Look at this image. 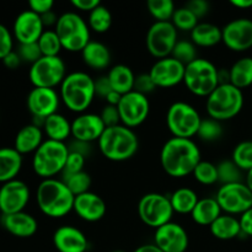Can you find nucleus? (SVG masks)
<instances>
[{
  "mask_svg": "<svg viewBox=\"0 0 252 252\" xmlns=\"http://www.w3.org/2000/svg\"><path fill=\"white\" fill-rule=\"evenodd\" d=\"M148 11L157 21H171L175 12V4L171 0H149Z\"/></svg>",
  "mask_w": 252,
  "mask_h": 252,
  "instance_id": "38",
  "label": "nucleus"
},
{
  "mask_svg": "<svg viewBox=\"0 0 252 252\" xmlns=\"http://www.w3.org/2000/svg\"><path fill=\"white\" fill-rule=\"evenodd\" d=\"M44 32L41 16L31 10L20 12L14 22V37L20 44L38 42L39 37Z\"/></svg>",
  "mask_w": 252,
  "mask_h": 252,
  "instance_id": "20",
  "label": "nucleus"
},
{
  "mask_svg": "<svg viewBox=\"0 0 252 252\" xmlns=\"http://www.w3.org/2000/svg\"><path fill=\"white\" fill-rule=\"evenodd\" d=\"M112 252H126V251H122V250H115V251H112Z\"/></svg>",
  "mask_w": 252,
  "mask_h": 252,
  "instance_id": "61",
  "label": "nucleus"
},
{
  "mask_svg": "<svg viewBox=\"0 0 252 252\" xmlns=\"http://www.w3.org/2000/svg\"><path fill=\"white\" fill-rule=\"evenodd\" d=\"M12 34L6 26L0 24V59H4L5 57L12 52Z\"/></svg>",
  "mask_w": 252,
  "mask_h": 252,
  "instance_id": "48",
  "label": "nucleus"
},
{
  "mask_svg": "<svg viewBox=\"0 0 252 252\" xmlns=\"http://www.w3.org/2000/svg\"><path fill=\"white\" fill-rule=\"evenodd\" d=\"M230 73V84L235 88L243 89L252 85V58L244 57L236 61L229 69Z\"/></svg>",
  "mask_w": 252,
  "mask_h": 252,
  "instance_id": "33",
  "label": "nucleus"
},
{
  "mask_svg": "<svg viewBox=\"0 0 252 252\" xmlns=\"http://www.w3.org/2000/svg\"><path fill=\"white\" fill-rule=\"evenodd\" d=\"M244 106L243 90L229 84H219L216 90L207 96L206 108L209 118L221 122L235 117Z\"/></svg>",
  "mask_w": 252,
  "mask_h": 252,
  "instance_id": "5",
  "label": "nucleus"
},
{
  "mask_svg": "<svg viewBox=\"0 0 252 252\" xmlns=\"http://www.w3.org/2000/svg\"><path fill=\"white\" fill-rule=\"evenodd\" d=\"M54 30L63 48L69 52H81L90 42V27L76 12L62 14Z\"/></svg>",
  "mask_w": 252,
  "mask_h": 252,
  "instance_id": "7",
  "label": "nucleus"
},
{
  "mask_svg": "<svg viewBox=\"0 0 252 252\" xmlns=\"http://www.w3.org/2000/svg\"><path fill=\"white\" fill-rule=\"evenodd\" d=\"M236 166L243 171L248 172L252 169V140L241 142L234 148L233 158H231Z\"/></svg>",
  "mask_w": 252,
  "mask_h": 252,
  "instance_id": "39",
  "label": "nucleus"
},
{
  "mask_svg": "<svg viewBox=\"0 0 252 252\" xmlns=\"http://www.w3.org/2000/svg\"><path fill=\"white\" fill-rule=\"evenodd\" d=\"M218 70L208 59L197 58L186 65L184 83L193 95L207 97L219 85Z\"/></svg>",
  "mask_w": 252,
  "mask_h": 252,
  "instance_id": "8",
  "label": "nucleus"
},
{
  "mask_svg": "<svg viewBox=\"0 0 252 252\" xmlns=\"http://www.w3.org/2000/svg\"><path fill=\"white\" fill-rule=\"evenodd\" d=\"M85 158L84 155L79 154L75 152H69L68 159H66L65 166H64L62 175H69V174H76V172L84 171V166H85Z\"/></svg>",
  "mask_w": 252,
  "mask_h": 252,
  "instance_id": "46",
  "label": "nucleus"
},
{
  "mask_svg": "<svg viewBox=\"0 0 252 252\" xmlns=\"http://www.w3.org/2000/svg\"><path fill=\"white\" fill-rule=\"evenodd\" d=\"M230 4L238 9H250L252 7V0H230Z\"/></svg>",
  "mask_w": 252,
  "mask_h": 252,
  "instance_id": "58",
  "label": "nucleus"
},
{
  "mask_svg": "<svg viewBox=\"0 0 252 252\" xmlns=\"http://www.w3.org/2000/svg\"><path fill=\"white\" fill-rule=\"evenodd\" d=\"M97 143L103 157L112 161L130 159L139 148V140L134 130L123 125L106 128Z\"/></svg>",
  "mask_w": 252,
  "mask_h": 252,
  "instance_id": "4",
  "label": "nucleus"
},
{
  "mask_svg": "<svg viewBox=\"0 0 252 252\" xmlns=\"http://www.w3.org/2000/svg\"><path fill=\"white\" fill-rule=\"evenodd\" d=\"M21 62L22 61L21 58H20L19 53L14 51H12L11 53L7 54V56L2 59V64H4L7 69H10V70H15V69L19 68Z\"/></svg>",
  "mask_w": 252,
  "mask_h": 252,
  "instance_id": "55",
  "label": "nucleus"
},
{
  "mask_svg": "<svg viewBox=\"0 0 252 252\" xmlns=\"http://www.w3.org/2000/svg\"><path fill=\"white\" fill-rule=\"evenodd\" d=\"M121 98H122V95L121 94H118L117 91H111L110 94L107 95V97L105 98L106 102H107V105H111V106H118V103H120Z\"/></svg>",
  "mask_w": 252,
  "mask_h": 252,
  "instance_id": "57",
  "label": "nucleus"
},
{
  "mask_svg": "<svg viewBox=\"0 0 252 252\" xmlns=\"http://www.w3.org/2000/svg\"><path fill=\"white\" fill-rule=\"evenodd\" d=\"M211 234L219 240H233L241 233L240 220L230 214H221L211 226Z\"/></svg>",
  "mask_w": 252,
  "mask_h": 252,
  "instance_id": "31",
  "label": "nucleus"
},
{
  "mask_svg": "<svg viewBox=\"0 0 252 252\" xmlns=\"http://www.w3.org/2000/svg\"><path fill=\"white\" fill-rule=\"evenodd\" d=\"M202 118L198 111L189 103L177 101L169 107L166 113V125L172 135L176 138H187L197 135Z\"/></svg>",
  "mask_w": 252,
  "mask_h": 252,
  "instance_id": "9",
  "label": "nucleus"
},
{
  "mask_svg": "<svg viewBox=\"0 0 252 252\" xmlns=\"http://www.w3.org/2000/svg\"><path fill=\"white\" fill-rule=\"evenodd\" d=\"M43 130L41 127L36 125H27L24 126L21 129L17 132L15 137L14 148L21 155L30 154L38 149L43 143Z\"/></svg>",
  "mask_w": 252,
  "mask_h": 252,
  "instance_id": "25",
  "label": "nucleus"
},
{
  "mask_svg": "<svg viewBox=\"0 0 252 252\" xmlns=\"http://www.w3.org/2000/svg\"><path fill=\"white\" fill-rule=\"evenodd\" d=\"M88 25L94 32H97V33L107 32L112 25V15H111L110 10L103 6L102 4L96 6L93 11L89 12Z\"/></svg>",
  "mask_w": 252,
  "mask_h": 252,
  "instance_id": "35",
  "label": "nucleus"
},
{
  "mask_svg": "<svg viewBox=\"0 0 252 252\" xmlns=\"http://www.w3.org/2000/svg\"><path fill=\"white\" fill-rule=\"evenodd\" d=\"M169 198L174 212L180 214H191L199 201L196 191L189 187H181L176 189Z\"/></svg>",
  "mask_w": 252,
  "mask_h": 252,
  "instance_id": "34",
  "label": "nucleus"
},
{
  "mask_svg": "<svg viewBox=\"0 0 252 252\" xmlns=\"http://www.w3.org/2000/svg\"><path fill=\"white\" fill-rule=\"evenodd\" d=\"M201 161V152L196 143L187 138H170L161 148L160 162L167 175L184 177L192 174Z\"/></svg>",
  "mask_w": 252,
  "mask_h": 252,
  "instance_id": "1",
  "label": "nucleus"
},
{
  "mask_svg": "<svg viewBox=\"0 0 252 252\" xmlns=\"http://www.w3.org/2000/svg\"><path fill=\"white\" fill-rule=\"evenodd\" d=\"M171 22L177 30L191 32L198 25V19L191 10L187 9L186 6H182L175 10Z\"/></svg>",
  "mask_w": 252,
  "mask_h": 252,
  "instance_id": "40",
  "label": "nucleus"
},
{
  "mask_svg": "<svg viewBox=\"0 0 252 252\" xmlns=\"http://www.w3.org/2000/svg\"><path fill=\"white\" fill-rule=\"evenodd\" d=\"M239 220H240L241 233L248 236H252V208L241 214Z\"/></svg>",
  "mask_w": 252,
  "mask_h": 252,
  "instance_id": "53",
  "label": "nucleus"
},
{
  "mask_svg": "<svg viewBox=\"0 0 252 252\" xmlns=\"http://www.w3.org/2000/svg\"><path fill=\"white\" fill-rule=\"evenodd\" d=\"M61 100L70 111L84 113L95 98V79L84 71L66 74L59 91Z\"/></svg>",
  "mask_w": 252,
  "mask_h": 252,
  "instance_id": "3",
  "label": "nucleus"
},
{
  "mask_svg": "<svg viewBox=\"0 0 252 252\" xmlns=\"http://www.w3.org/2000/svg\"><path fill=\"white\" fill-rule=\"evenodd\" d=\"M1 225L6 231L16 238H31L38 229L36 218L26 212L1 216Z\"/></svg>",
  "mask_w": 252,
  "mask_h": 252,
  "instance_id": "24",
  "label": "nucleus"
},
{
  "mask_svg": "<svg viewBox=\"0 0 252 252\" xmlns=\"http://www.w3.org/2000/svg\"><path fill=\"white\" fill-rule=\"evenodd\" d=\"M185 6L189 10H191L194 15L197 16V19H202L203 16H206L209 11V4L206 0H191V1L187 2Z\"/></svg>",
  "mask_w": 252,
  "mask_h": 252,
  "instance_id": "51",
  "label": "nucleus"
},
{
  "mask_svg": "<svg viewBox=\"0 0 252 252\" xmlns=\"http://www.w3.org/2000/svg\"><path fill=\"white\" fill-rule=\"evenodd\" d=\"M101 2L98 0H73L71 5L80 11H93Z\"/></svg>",
  "mask_w": 252,
  "mask_h": 252,
  "instance_id": "54",
  "label": "nucleus"
},
{
  "mask_svg": "<svg viewBox=\"0 0 252 252\" xmlns=\"http://www.w3.org/2000/svg\"><path fill=\"white\" fill-rule=\"evenodd\" d=\"M43 132L49 140L64 143L71 135V123L61 113H54L44 120Z\"/></svg>",
  "mask_w": 252,
  "mask_h": 252,
  "instance_id": "30",
  "label": "nucleus"
},
{
  "mask_svg": "<svg viewBox=\"0 0 252 252\" xmlns=\"http://www.w3.org/2000/svg\"><path fill=\"white\" fill-rule=\"evenodd\" d=\"M177 43V29L171 21H155L147 33V48L158 59L171 56Z\"/></svg>",
  "mask_w": 252,
  "mask_h": 252,
  "instance_id": "12",
  "label": "nucleus"
},
{
  "mask_svg": "<svg viewBox=\"0 0 252 252\" xmlns=\"http://www.w3.org/2000/svg\"><path fill=\"white\" fill-rule=\"evenodd\" d=\"M30 201V189L24 181L12 180L0 187V212L1 216L24 212Z\"/></svg>",
  "mask_w": 252,
  "mask_h": 252,
  "instance_id": "15",
  "label": "nucleus"
},
{
  "mask_svg": "<svg viewBox=\"0 0 252 252\" xmlns=\"http://www.w3.org/2000/svg\"><path fill=\"white\" fill-rule=\"evenodd\" d=\"M174 213L170 198L161 193L144 194L138 203L139 218L150 228L158 229L170 223Z\"/></svg>",
  "mask_w": 252,
  "mask_h": 252,
  "instance_id": "10",
  "label": "nucleus"
},
{
  "mask_svg": "<svg viewBox=\"0 0 252 252\" xmlns=\"http://www.w3.org/2000/svg\"><path fill=\"white\" fill-rule=\"evenodd\" d=\"M171 57L179 61L180 63L184 64V65H189V63L197 59L196 44L192 41H186V39L177 41L176 46H175L174 51L171 53Z\"/></svg>",
  "mask_w": 252,
  "mask_h": 252,
  "instance_id": "42",
  "label": "nucleus"
},
{
  "mask_svg": "<svg viewBox=\"0 0 252 252\" xmlns=\"http://www.w3.org/2000/svg\"><path fill=\"white\" fill-rule=\"evenodd\" d=\"M192 175L202 185H213L218 182V167L211 161L201 160Z\"/></svg>",
  "mask_w": 252,
  "mask_h": 252,
  "instance_id": "41",
  "label": "nucleus"
},
{
  "mask_svg": "<svg viewBox=\"0 0 252 252\" xmlns=\"http://www.w3.org/2000/svg\"><path fill=\"white\" fill-rule=\"evenodd\" d=\"M19 53L20 58H21L22 62H26V63H30L32 65L33 63H36L42 56L41 49H39L38 43L34 42V43H26V44H20L19 47Z\"/></svg>",
  "mask_w": 252,
  "mask_h": 252,
  "instance_id": "45",
  "label": "nucleus"
},
{
  "mask_svg": "<svg viewBox=\"0 0 252 252\" xmlns=\"http://www.w3.org/2000/svg\"><path fill=\"white\" fill-rule=\"evenodd\" d=\"M106 126L100 115L95 113H80L71 122V135L74 139L83 143H93L101 138Z\"/></svg>",
  "mask_w": 252,
  "mask_h": 252,
  "instance_id": "21",
  "label": "nucleus"
},
{
  "mask_svg": "<svg viewBox=\"0 0 252 252\" xmlns=\"http://www.w3.org/2000/svg\"><path fill=\"white\" fill-rule=\"evenodd\" d=\"M37 43L43 57H58L63 48L56 30H44Z\"/></svg>",
  "mask_w": 252,
  "mask_h": 252,
  "instance_id": "37",
  "label": "nucleus"
},
{
  "mask_svg": "<svg viewBox=\"0 0 252 252\" xmlns=\"http://www.w3.org/2000/svg\"><path fill=\"white\" fill-rule=\"evenodd\" d=\"M100 117L102 120V122L105 123L106 128L107 127H113V126H118L121 122L120 112H118L117 106H111L106 105L102 108L100 113Z\"/></svg>",
  "mask_w": 252,
  "mask_h": 252,
  "instance_id": "49",
  "label": "nucleus"
},
{
  "mask_svg": "<svg viewBox=\"0 0 252 252\" xmlns=\"http://www.w3.org/2000/svg\"><path fill=\"white\" fill-rule=\"evenodd\" d=\"M107 78L113 90L117 91L121 95H126L134 90L135 75L128 65L117 64V65L112 66L108 71Z\"/></svg>",
  "mask_w": 252,
  "mask_h": 252,
  "instance_id": "29",
  "label": "nucleus"
},
{
  "mask_svg": "<svg viewBox=\"0 0 252 252\" xmlns=\"http://www.w3.org/2000/svg\"><path fill=\"white\" fill-rule=\"evenodd\" d=\"M186 65L171 56L158 59L150 68L149 74L157 88H172L184 81Z\"/></svg>",
  "mask_w": 252,
  "mask_h": 252,
  "instance_id": "17",
  "label": "nucleus"
},
{
  "mask_svg": "<svg viewBox=\"0 0 252 252\" xmlns=\"http://www.w3.org/2000/svg\"><path fill=\"white\" fill-rule=\"evenodd\" d=\"M54 6L53 0H30L29 7L31 11L36 12L39 16L52 11Z\"/></svg>",
  "mask_w": 252,
  "mask_h": 252,
  "instance_id": "50",
  "label": "nucleus"
},
{
  "mask_svg": "<svg viewBox=\"0 0 252 252\" xmlns=\"http://www.w3.org/2000/svg\"><path fill=\"white\" fill-rule=\"evenodd\" d=\"M221 134H223V129H221L220 122L213 120V118L202 120L198 132H197V135L206 142H214V140L219 139Z\"/></svg>",
  "mask_w": 252,
  "mask_h": 252,
  "instance_id": "44",
  "label": "nucleus"
},
{
  "mask_svg": "<svg viewBox=\"0 0 252 252\" xmlns=\"http://www.w3.org/2000/svg\"><path fill=\"white\" fill-rule=\"evenodd\" d=\"M22 167V155L15 148H0V184L16 179Z\"/></svg>",
  "mask_w": 252,
  "mask_h": 252,
  "instance_id": "26",
  "label": "nucleus"
},
{
  "mask_svg": "<svg viewBox=\"0 0 252 252\" xmlns=\"http://www.w3.org/2000/svg\"><path fill=\"white\" fill-rule=\"evenodd\" d=\"M84 63L91 69L102 70L111 63V53L107 46L97 41H90L81 51Z\"/></svg>",
  "mask_w": 252,
  "mask_h": 252,
  "instance_id": "27",
  "label": "nucleus"
},
{
  "mask_svg": "<svg viewBox=\"0 0 252 252\" xmlns=\"http://www.w3.org/2000/svg\"><path fill=\"white\" fill-rule=\"evenodd\" d=\"M38 208L49 218H62L74 209L75 196L62 180L46 179L38 185L36 192Z\"/></svg>",
  "mask_w": 252,
  "mask_h": 252,
  "instance_id": "2",
  "label": "nucleus"
},
{
  "mask_svg": "<svg viewBox=\"0 0 252 252\" xmlns=\"http://www.w3.org/2000/svg\"><path fill=\"white\" fill-rule=\"evenodd\" d=\"M66 76L65 63L61 57H41L30 68L29 78L34 88L54 89Z\"/></svg>",
  "mask_w": 252,
  "mask_h": 252,
  "instance_id": "11",
  "label": "nucleus"
},
{
  "mask_svg": "<svg viewBox=\"0 0 252 252\" xmlns=\"http://www.w3.org/2000/svg\"><path fill=\"white\" fill-rule=\"evenodd\" d=\"M224 42L229 49L234 52L248 51L252 47V20L235 19L225 25L221 29Z\"/></svg>",
  "mask_w": 252,
  "mask_h": 252,
  "instance_id": "16",
  "label": "nucleus"
},
{
  "mask_svg": "<svg viewBox=\"0 0 252 252\" xmlns=\"http://www.w3.org/2000/svg\"><path fill=\"white\" fill-rule=\"evenodd\" d=\"M189 243L186 229L174 221L155 229L154 244L162 252H186Z\"/></svg>",
  "mask_w": 252,
  "mask_h": 252,
  "instance_id": "18",
  "label": "nucleus"
},
{
  "mask_svg": "<svg viewBox=\"0 0 252 252\" xmlns=\"http://www.w3.org/2000/svg\"><path fill=\"white\" fill-rule=\"evenodd\" d=\"M221 29L211 22H198L191 31V41L199 47H213L221 42Z\"/></svg>",
  "mask_w": 252,
  "mask_h": 252,
  "instance_id": "32",
  "label": "nucleus"
},
{
  "mask_svg": "<svg viewBox=\"0 0 252 252\" xmlns=\"http://www.w3.org/2000/svg\"><path fill=\"white\" fill-rule=\"evenodd\" d=\"M111 91H113V89H112V86H111V83H110V80H108L107 75L100 76L98 79H95L96 96H98V97H101L105 100Z\"/></svg>",
  "mask_w": 252,
  "mask_h": 252,
  "instance_id": "52",
  "label": "nucleus"
},
{
  "mask_svg": "<svg viewBox=\"0 0 252 252\" xmlns=\"http://www.w3.org/2000/svg\"><path fill=\"white\" fill-rule=\"evenodd\" d=\"M117 108L120 112L121 123L128 128H134L142 125L148 118L150 103L147 96L133 90L122 95Z\"/></svg>",
  "mask_w": 252,
  "mask_h": 252,
  "instance_id": "14",
  "label": "nucleus"
},
{
  "mask_svg": "<svg viewBox=\"0 0 252 252\" xmlns=\"http://www.w3.org/2000/svg\"><path fill=\"white\" fill-rule=\"evenodd\" d=\"M245 184L249 189H251L252 192V169L249 170L248 174H246V179H245Z\"/></svg>",
  "mask_w": 252,
  "mask_h": 252,
  "instance_id": "60",
  "label": "nucleus"
},
{
  "mask_svg": "<svg viewBox=\"0 0 252 252\" xmlns=\"http://www.w3.org/2000/svg\"><path fill=\"white\" fill-rule=\"evenodd\" d=\"M73 211L83 220L94 223V221L101 220L105 217L107 207H106L105 201L98 194L89 191L75 197Z\"/></svg>",
  "mask_w": 252,
  "mask_h": 252,
  "instance_id": "23",
  "label": "nucleus"
},
{
  "mask_svg": "<svg viewBox=\"0 0 252 252\" xmlns=\"http://www.w3.org/2000/svg\"><path fill=\"white\" fill-rule=\"evenodd\" d=\"M133 252H162L158 248L155 244H147V245H142L139 248L135 249Z\"/></svg>",
  "mask_w": 252,
  "mask_h": 252,
  "instance_id": "59",
  "label": "nucleus"
},
{
  "mask_svg": "<svg viewBox=\"0 0 252 252\" xmlns=\"http://www.w3.org/2000/svg\"><path fill=\"white\" fill-rule=\"evenodd\" d=\"M42 22H43V26H52V25H57V21H58V17L54 14L53 11H49L47 14L42 15L41 16Z\"/></svg>",
  "mask_w": 252,
  "mask_h": 252,
  "instance_id": "56",
  "label": "nucleus"
},
{
  "mask_svg": "<svg viewBox=\"0 0 252 252\" xmlns=\"http://www.w3.org/2000/svg\"><path fill=\"white\" fill-rule=\"evenodd\" d=\"M217 167H218V181L221 182V185L243 182L241 181V171L243 170L239 169L233 160L221 161L220 164L217 165Z\"/></svg>",
  "mask_w": 252,
  "mask_h": 252,
  "instance_id": "43",
  "label": "nucleus"
},
{
  "mask_svg": "<svg viewBox=\"0 0 252 252\" xmlns=\"http://www.w3.org/2000/svg\"><path fill=\"white\" fill-rule=\"evenodd\" d=\"M62 181L65 184V186L68 187L69 191H70L75 197L89 192L91 186V177L90 175L86 174L85 171L76 172V174L63 175Z\"/></svg>",
  "mask_w": 252,
  "mask_h": 252,
  "instance_id": "36",
  "label": "nucleus"
},
{
  "mask_svg": "<svg viewBox=\"0 0 252 252\" xmlns=\"http://www.w3.org/2000/svg\"><path fill=\"white\" fill-rule=\"evenodd\" d=\"M220 216L221 209L217 202L216 197L214 198L213 197L201 198L191 213L194 223L204 226H211Z\"/></svg>",
  "mask_w": 252,
  "mask_h": 252,
  "instance_id": "28",
  "label": "nucleus"
},
{
  "mask_svg": "<svg viewBox=\"0 0 252 252\" xmlns=\"http://www.w3.org/2000/svg\"><path fill=\"white\" fill-rule=\"evenodd\" d=\"M53 245L58 252H86L89 241L85 234L73 225H63L53 234Z\"/></svg>",
  "mask_w": 252,
  "mask_h": 252,
  "instance_id": "22",
  "label": "nucleus"
},
{
  "mask_svg": "<svg viewBox=\"0 0 252 252\" xmlns=\"http://www.w3.org/2000/svg\"><path fill=\"white\" fill-rule=\"evenodd\" d=\"M221 212L226 214H244L252 208V192L244 182L221 185L216 196Z\"/></svg>",
  "mask_w": 252,
  "mask_h": 252,
  "instance_id": "13",
  "label": "nucleus"
},
{
  "mask_svg": "<svg viewBox=\"0 0 252 252\" xmlns=\"http://www.w3.org/2000/svg\"><path fill=\"white\" fill-rule=\"evenodd\" d=\"M61 96L54 89L33 88L27 95V108L37 120H46L57 113Z\"/></svg>",
  "mask_w": 252,
  "mask_h": 252,
  "instance_id": "19",
  "label": "nucleus"
},
{
  "mask_svg": "<svg viewBox=\"0 0 252 252\" xmlns=\"http://www.w3.org/2000/svg\"><path fill=\"white\" fill-rule=\"evenodd\" d=\"M155 89H157V85H155V83L153 81L152 76H150L149 73L139 74L138 76H135L134 91L147 96L148 94L153 93Z\"/></svg>",
  "mask_w": 252,
  "mask_h": 252,
  "instance_id": "47",
  "label": "nucleus"
},
{
  "mask_svg": "<svg viewBox=\"0 0 252 252\" xmlns=\"http://www.w3.org/2000/svg\"><path fill=\"white\" fill-rule=\"evenodd\" d=\"M68 155L69 148L65 143L44 140L33 154V171L43 180L54 179L56 175L63 172Z\"/></svg>",
  "mask_w": 252,
  "mask_h": 252,
  "instance_id": "6",
  "label": "nucleus"
}]
</instances>
